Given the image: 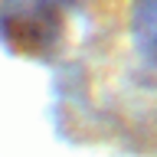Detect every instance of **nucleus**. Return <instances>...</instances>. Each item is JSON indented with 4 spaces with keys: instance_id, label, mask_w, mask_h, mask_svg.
<instances>
[{
    "instance_id": "nucleus-1",
    "label": "nucleus",
    "mask_w": 157,
    "mask_h": 157,
    "mask_svg": "<svg viewBox=\"0 0 157 157\" xmlns=\"http://www.w3.org/2000/svg\"><path fill=\"white\" fill-rule=\"evenodd\" d=\"M66 7L52 0H3L0 36L10 49L23 56H46L62 43Z\"/></svg>"
},
{
    "instance_id": "nucleus-2",
    "label": "nucleus",
    "mask_w": 157,
    "mask_h": 157,
    "mask_svg": "<svg viewBox=\"0 0 157 157\" xmlns=\"http://www.w3.org/2000/svg\"><path fill=\"white\" fill-rule=\"evenodd\" d=\"M131 36L147 75L157 78V0H137L131 13Z\"/></svg>"
},
{
    "instance_id": "nucleus-3",
    "label": "nucleus",
    "mask_w": 157,
    "mask_h": 157,
    "mask_svg": "<svg viewBox=\"0 0 157 157\" xmlns=\"http://www.w3.org/2000/svg\"><path fill=\"white\" fill-rule=\"evenodd\" d=\"M52 3H59V7H69V3H72V0H52Z\"/></svg>"
}]
</instances>
